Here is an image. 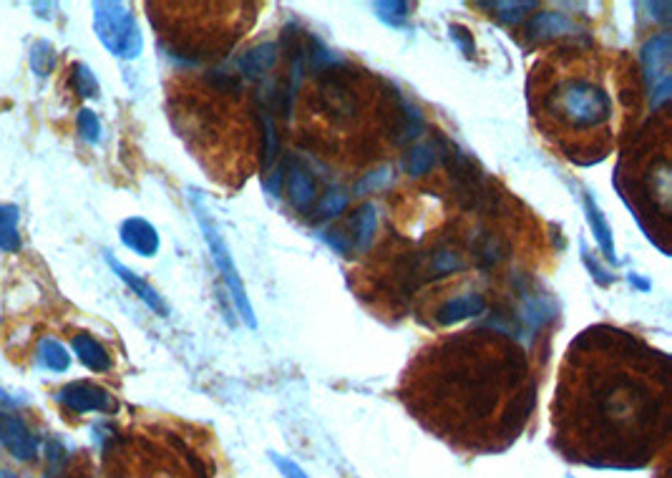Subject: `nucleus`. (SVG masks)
I'll list each match as a JSON object with an SVG mask.
<instances>
[{
	"instance_id": "nucleus-7",
	"label": "nucleus",
	"mask_w": 672,
	"mask_h": 478,
	"mask_svg": "<svg viewBox=\"0 0 672 478\" xmlns=\"http://www.w3.org/2000/svg\"><path fill=\"white\" fill-rule=\"evenodd\" d=\"M58 401L73 413H109L114 411V398L104 388L91 383H68L58 390Z\"/></svg>"
},
{
	"instance_id": "nucleus-22",
	"label": "nucleus",
	"mask_w": 672,
	"mask_h": 478,
	"mask_svg": "<svg viewBox=\"0 0 672 478\" xmlns=\"http://www.w3.org/2000/svg\"><path fill=\"white\" fill-rule=\"evenodd\" d=\"M376 209L370 207V204H365V207L358 209V214L353 217V227H355V239H358V247L360 250H368L370 247V239H373V234H376Z\"/></svg>"
},
{
	"instance_id": "nucleus-14",
	"label": "nucleus",
	"mask_w": 672,
	"mask_h": 478,
	"mask_svg": "<svg viewBox=\"0 0 672 478\" xmlns=\"http://www.w3.org/2000/svg\"><path fill=\"white\" fill-rule=\"evenodd\" d=\"M577 31V23L569 16L559 11H544L529 21V36L532 38H552V36H567V33Z\"/></svg>"
},
{
	"instance_id": "nucleus-6",
	"label": "nucleus",
	"mask_w": 672,
	"mask_h": 478,
	"mask_svg": "<svg viewBox=\"0 0 672 478\" xmlns=\"http://www.w3.org/2000/svg\"><path fill=\"white\" fill-rule=\"evenodd\" d=\"M642 68H645V84L650 91L652 109L665 104L672 94V73H670V58H672V36L670 33H657V36L647 38L645 46L640 51Z\"/></svg>"
},
{
	"instance_id": "nucleus-4",
	"label": "nucleus",
	"mask_w": 672,
	"mask_h": 478,
	"mask_svg": "<svg viewBox=\"0 0 672 478\" xmlns=\"http://www.w3.org/2000/svg\"><path fill=\"white\" fill-rule=\"evenodd\" d=\"M192 199H194V212H197V222H199V227H202L204 239H207L209 255H212L214 265H217L219 272H222L224 285H227V290H230L232 300H235L237 310H240V317L245 320V325H250V328H257L255 310H252V302H250V297H247L245 282H242L240 270H237L235 260H232L230 247H227L222 232H219L217 224H214V217L209 214V209L204 207V199L199 197L197 192L192 194Z\"/></svg>"
},
{
	"instance_id": "nucleus-21",
	"label": "nucleus",
	"mask_w": 672,
	"mask_h": 478,
	"mask_svg": "<svg viewBox=\"0 0 672 478\" xmlns=\"http://www.w3.org/2000/svg\"><path fill=\"white\" fill-rule=\"evenodd\" d=\"M71 86L81 99H96L99 96V81L86 63H73L71 66Z\"/></svg>"
},
{
	"instance_id": "nucleus-32",
	"label": "nucleus",
	"mask_w": 672,
	"mask_h": 478,
	"mask_svg": "<svg viewBox=\"0 0 672 478\" xmlns=\"http://www.w3.org/2000/svg\"><path fill=\"white\" fill-rule=\"evenodd\" d=\"M448 33H451V38L456 41V46L464 51V56H471V53H474V41H471V33L466 31L464 26H451L448 28Z\"/></svg>"
},
{
	"instance_id": "nucleus-1",
	"label": "nucleus",
	"mask_w": 672,
	"mask_h": 478,
	"mask_svg": "<svg viewBox=\"0 0 672 478\" xmlns=\"http://www.w3.org/2000/svg\"><path fill=\"white\" fill-rule=\"evenodd\" d=\"M597 358L587 335L569 348L557 398V436L569 453L597 466H642L667 428L670 360L632 335L594 328Z\"/></svg>"
},
{
	"instance_id": "nucleus-33",
	"label": "nucleus",
	"mask_w": 672,
	"mask_h": 478,
	"mask_svg": "<svg viewBox=\"0 0 672 478\" xmlns=\"http://www.w3.org/2000/svg\"><path fill=\"white\" fill-rule=\"evenodd\" d=\"M270 456H272V461H275V466L285 473V478H308L303 468L297 466L295 461H290V458H282V456H277V453H270Z\"/></svg>"
},
{
	"instance_id": "nucleus-5",
	"label": "nucleus",
	"mask_w": 672,
	"mask_h": 478,
	"mask_svg": "<svg viewBox=\"0 0 672 478\" xmlns=\"http://www.w3.org/2000/svg\"><path fill=\"white\" fill-rule=\"evenodd\" d=\"M94 31L109 53L119 58H136L144 48L134 13L124 3H94Z\"/></svg>"
},
{
	"instance_id": "nucleus-35",
	"label": "nucleus",
	"mask_w": 672,
	"mask_h": 478,
	"mask_svg": "<svg viewBox=\"0 0 672 478\" xmlns=\"http://www.w3.org/2000/svg\"><path fill=\"white\" fill-rule=\"evenodd\" d=\"M630 282H635V285L640 287V290H650V285H647L645 280H640V277H637V275H630Z\"/></svg>"
},
{
	"instance_id": "nucleus-16",
	"label": "nucleus",
	"mask_w": 672,
	"mask_h": 478,
	"mask_svg": "<svg viewBox=\"0 0 672 478\" xmlns=\"http://www.w3.org/2000/svg\"><path fill=\"white\" fill-rule=\"evenodd\" d=\"M287 194H290V202L297 212H308L310 204L315 202V182L308 169H292L290 177H287Z\"/></svg>"
},
{
	"instance_id": "nucleus-17",
	"label": "nucleus",
	"mask_w": 672,
	"mask_h": 478,
	"mask_svg": "<svg viewBox=\"0 0 672 478\" xmlns=\"http://www.w3.org/2000/svg\"><path fill=\"white\" fill-rule=\"evenodd\" d=\"M18 207L0 204V250L18 252L21 250V232H18Z\"/></svg>"
},
{
	"instance_id": "nucleus-31",
	"label": "nucleus",
	"mask_w": 672,
	"mask_h": 478,
	"mask_svg": "<svg viewBox=\"0 0 672 478\" xmlns=\"http://www.w3.org/2000/svg\"><path fill=\"white\" fill-rule=\"evenodd\" d=\"M325 242H328L335 252H340V255H348L350 252V239L348 234H343V229H328V232H325Z\"/></svg>"
},
{
	"instance_id": "nucleus-10",
	"label": "nucleus",
	"mask_w": 672,
	"mask_h": 478,
	"mask_svg": "<svg viewBox=\"0 0 672 478\" xmlns=\"http://www.w3.org/2000/svg\"><path fill=\"white\" fill-rule=\"evenodd\" d=\"M104 257H106V262H109L111 270H114L116 275H119V280H124L126 285H129L131 290H134V295L139 297V300L144 302V305L149 307V310H154V312H157V315H162V317L169 315L167 302L162 300V295H159V292L154 290V287L149 285V282L141 280V277L136 275V272H131L126 265H121V262L116 260L114 255H111V252H104Z\"/></svg>"
},
{
	"instance_id": "nucleus-3",
	"label": "nucleus",
	"mask_w": 672,
	"mask_h": 478,
	"mask_svg": "<svg viewBox=\"0 0 672 478\" xmlns=\"http://www.w3.org/2000/svg\"><path fill=\"white\" fill-rule=\"evenodd\" d=\"M537 99V114L547 116L554 134H597L602 141L610 134L612 96L597 78L584 73H564L552 78L547 91H537Z\"/></svg>"
},
{
	"instance_id": "nucleus-27",
	"label": "nucleus",
	"mask_w": 672,
	"mask_h": 478,
	"mask_svg": "<svg viewBox=\"0 0 672 478\" xmlns=\"http://www.w3.org/2000/svg\"><path fill=\"white\" fill-rule=\"evenodd\" d=\"M484 6L494 8V11H501L499 18L504 23H519L524 13L532 11L534 3H484Z\"/></svg>"
},
{
	"instance_id": "nucleus-23",
	"label": "nucleus",
	"mask_w": 672,
	"mask_h": 478,
	"mask_svg": "<svg viewBox=\"0 0 672 478\" xmlns=\"http://www.w3.org/2000/svg\"><path fill=\"white\" fill-rule=\"evenodd\" d=\"M56 66V51L48 41H36L31 48V68L36 71V76L46 78L48 73Z\"/></svg>"
},
{
	"instance_id": "nucleus-20",
	"label": "nucleus",
	"mask_w": 672,
	"mask_h": 478,
	"mask_svg": "<svg viewBox=\"0 0 672 478\" xmlns=\"http://www.w3.org/2000/svg\"><path fill=\"white\" fill-rule=\"evenodd\" d=\"M436 151H433L431 144H416L408 149L406 159H403V172L408 174V177H421V174H426L428 169L433 167V159H436Z\"/></svg>"
},
{
	"instance_id": "nucleus-9",
	"label": "nucleus",
	"mask_w": 672,
	"mask_h": 478,
	"mask_svg": "<svg viewBox=\"0 0 672 478\" xmlns=\"http://www.w3.org/2000/svg\"><path fill=\"white\" fill-rule=\"evenodd\" d=\"M121 242L141 257H154L159 252L157 227L141 217H129L121 224Z\"/></svg>"
},
{
	"instance_id": "nucleus-26",
	"label": "nucleus",
	"mask_w": 672,
	"mask_h": 478,
	"mask_svg": "<svg viewBox=\"0 0 672 478\" xmlns=\"http://www.w3.org/2000/svg\"><path fill=\"white\" fill-rule=\"evenodd\" d=\"M79 134L89 144H99L101 141V121L91 109L79 111Z\"/></svg>"
},
{
	"instance_id": "nucleus-13",
	"label": "nucleus",
	"mask_w": 672,
	"mask_h": 478,
	"mask_svg": "<svg viewBox=\"0 0 672 478\" xmlns=\"http://www.w3.org/2000/svg\"><path fill=\"white\" fill-rule=\"evenodd\" d=\"M73 353L79 355L81 363L86 365L94 373H106L111 370V355L99 340H94L91 335H73Z\"/></svg>"
},
{
	"instance_id": "nucleus-36",
	"label": "nucleus",
	"mask_w": 672,
	"mask_h": 478,
	"mask_svg": "<svg viewBox=\"0 0 672 478\" xmlns=\"http://www.w3.org/2000/svg\"><path fill=\"white\" fill-rule=\"evenodd\" d=\"M0 478H18L16 473H11V471H0Z\"/></svg>"
},
{
	"instance_id": "nucleus-18",
	"label": "nucleus",
	"mask_w": 672,
	"mask_h": 478,
	"mask_svg": "<svg viewBox=\"0 0 672 478\" xmlns=\"http://www.w3.org/2000/svg\"><path fill=\"white\" fill-rule=\"evenodd\" d=\"M38 358H41V363L46 365L48 370H53V373H63V370H68V365H71L68 350L53 338H43L41 343H38Z\"/></svg>"
},
{
	"instance_id": "nucleus-12",
	"label": "nucleus",
	"mask_w": 672,
	"mask_h": 478,
	"mask_svg": "<svg viewBox=\"0 0 672 478\" xmlns=\"http://www.w3.org/2000/svg\"><path fill=\"white\" fill-rule=\"evenodd\" d=\"M277 63V46L275 43H260V46L250 48L245 56L240 58V71L242 76L250 78V81H257L265 73H270V68Z\"/></svg>"
},
{
	"instance_id": "nucleus-11",
	"label": "nucleus",
	"mask_w": 672,
	"mask_h": 478,
	"mask_svg": "<svg viewBox=\"0 0 672 478\" xmlns=\"http://www.w3.org/2000/svg\"><path fill=\"white\" fill-rule=\"evenodd\" d=\"M484 310H486L484 295L469 292V295L451 297L448 302H443V305L436 310V323L454 325V323H461V320H466V317L481 315Z\"/></svg>"
},
{
	"instance_id": "nucleus-2",
	"label": "nucleus",
	"mask_w": 672,
	"mask_h": 478,
	"mask_svg": "<svg viewBox=\"0 0 672 478\" xmlns=\"http://www.w3.org/2000/svg\"><path fill=\"white\" fill-rule=\"evenodd\" d=\"M413 411L443 438L476 451L514 441L534 408L527 355L484 333H461L423 353L413 373Z\"/></svg>"
},
{
	"instance_id": "nucleus-29",
	"label": "nucleus",
	"mask_w": 672,
	"mask_h": 478,
	"mask_svg": "<svg viewBox=\"0 0 672 478\" xmlns=\"http://www.w3.org/2000/svg\"><path fill=\"white\" fill-rule=\"evenodd\" d=\"M262 124H265V162L270 164L277 154V134H275V124H272L270 116H262Z\"/></svg>"
},
{
	"instance_id": "nucleus-28",
	"label": "nucleus",
	"mask_w": 672,
	"mask_h": 478,
	"mask_svg": "<svg viewBox=\"0 0 672 478\" xmlns=\"http://www.w3.org/2000/svg\"><path fill=\"white\" fill-rule=\"evenodd\" d=\"M345 207H348V194L340 192V189H333V192H328L323 197V202H320L318 207V214L320 217H338Z\"/></svg>"
},
{
	"instance_id": "nucleus-34",
	"label": "nucleus",
	"mask_w": 672,
	"mask_h": 478,
	"mask_svg": "<svg viewBox=\"0 0 672 478\" xmlns=\"http://www.w3.org/2000/svg\"><path fill=\"white\" fill-rule=\"evenodd\" d=\"M0 403H3V406H21L23 398H11V395H8L6 390L0 388Z\"/></svg>"
},
{
	"instance_id": "nucleus-25",
	"label": "nucleus",
	"mask_w": 672,
	"mask_h": 478,
	"mask_svg": "<svg viewBox=\"0 0 672 478\" xmlns=\"http://www.w3.org/2000/svg\"><path fill=\"white\" fill-rule=\"evenodd\" d=\"M466 262L461 260V255L451 250H438L436 255L431 257V270L438 272V275H451V272L464 270Z\"/></svg>"
},
{
	"instance_id": "nucleus-19",
	"label": "nucleus",
	"mask_w": 672,
	"mask_h": 478,
	"mask_svg": "<svg viewBox=\"0 0 672 478\" xmlns=\"http://www.w3.org/2000/svg\"><path fill=\"white\" fill-rule=\"evenodd\" d=\"M554 317V302L549 295H532L524 302V320L532 330H539L544 323H549Z\"/></svg>"
},
{
	"instance_id": "nucleus-24",
	"label": "nucleus",
	"mask_w": 672,
	"mask_h": 478,
	"mask_svg": "<svg viewBox=\"0 0 672 478\" xmlns=\"http://www.w3.org/2000/svg\"><path fill=\"white\" fill-rule=\"evenodd\" d=\"M373 11H376V16L381 18L386 26L398 28L406 23L411 6H408V3H396V0H393V3H373Z\"/></svg>"
},
{
	"instance_id": "nucleus-15",
	"label": "nucleus",
	"mask_w": 672,
	"mask_h": 478,
	"mask_svg": "<svg viewBox=\"0 0 672 478\" xmlns=\"http://www.w3.org/2000/svg\"><path fill=\"white\" fill-rule=\"evenodd\" d=\"M584 209H587L589 227H592V234H594V239H597L600 250L605 252L607 260L617 262L615 260V242H612V229H610V224H607L605 214L600 212V207H597V202H594V197L589 192L584 194Z\"/></svg>"
},
{
	"instance_id": "nucleus-30",
	"label": "nucleus",
	"mask_w": 672,
	"mask_h": 478,
	"mask_svg": "<svg viewBox=\"0 0 672 478\" xmlns=\"http://www.w3.org/2000/svg\"><path fill=\"white\" fill-rule=\"evenodd\" d=\"M388 179H391V169H378V172L368 174V177H365L363 182L358 184V192H360V194H365V192H373V189L383 187V184H386Z\"/></svg>"
},
{
	"instance_id": "nucleus-8",
	"label": "nucleus",
	"mask_w": 672,
	"mask_h": 478,
	"mask_svg": "<svg viewBox=\"0 0 672 478\" xmlns=\"http://www.w3.org/2000/svg\"><path fill=\"white\" fill-rule=\"evenodd\" d=\"M0 443L16 461H33L38 456V438L13 413H0Z\"/></svg>"
}]
</instances>
